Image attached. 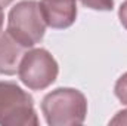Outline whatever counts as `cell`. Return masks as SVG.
I'll use <instances>...</instances> for the list:
<instances>
[{
    "instance_id": "ba28073f",
    "label": "cell",
    "mask_w": 127,
    "mask_h": 126,
    "mask_svg": "<svg viewBox=\"0 0 127 126\" xmlns=\"http://www.w3.org/2000/svg\"><path fill=\"white\" fill-rule=\"evenodd\" d=\"M114 94L121 104L127 105V73H124L114 86Z\"/></svg>"
},
{
    "instance_id": "30bf717a",
    "label": "cell",
    "mask_w": 127,
    "mask_h": 126,
    "mask_svg": "<svg viewBox=\"0 0 127 126\" xmlns=\"http://www.w3.org/2000/svg\"><path fill=\"white\" fill-rule=\"evenodd\" d=\"M118 18H120L121 25L127 30V0L121 3V6H120V9H118Z\"/></svg>"
},
{
    "instance_id": "5b68a950",
    "label": "cell",
    "mask_w": 127,
    "mask_h": 126,
    "mask_svg": "<svg viewBox=\"0 0 127 126\" xmlns=\"http://www.w3.org/2000/svg\"><path fill=\"white\" fill-rule=\"evenodd\" d=\"M40 7L46 25L55 30L68 28L77 19L75 0H41Z\"/></svg>"
},
{
    "instance_id": "3957f363",
    "label": "cell",
    "mask_w": 127,
    "mask_h": 126,
    "mask_svg": "<svg viewBox=\"0 0 127 126\" xmlns=\"http://www.w3.org/2000/svg\"><path fill=\"white\" fill-rule=\"evenodd\" d=\"M0 125H38L32 96L15 82H0Z\"/></svg>"
},
{
    "instance_id": "7a4b0ae2",
    "label": "cell",
    "mask_w": 127,
    "mask_h": 126,
    "mask_svg": "<svg viewBox=\"0 0 127 126\" xmlns=\"http://www.w3.org/2000/svg\"><path fill=\"white\" fill-rule=\"evenodd\" d=\"M46 27L40 1L37 0H22L9 10L6 31L27 49L43 40Z\"/></svg>"
},
{
    "instance_id": "9c48e42d",
    "label": "cell",
    "mask_w": 127,
    "mask_h": 126,
    "mask_svg": "<svg viewBox=\"0 0 127 126\" xmlns=\"http://www.w3.org/2000/svg\"><path fill=\"white\" fill-rule=\"evenodd\" d=\"M109 125H127V110H121L109 120Z\"/></svg>"
},
{
    "instance_id": "52a82bcc",
    "label": "cell",
    "mask_w": 127,
    "mask_h": 126,
    "mask_svg": "<svg viewBox=\"0 0 127 126\" xmlns=\"http://www.w3.org/2000/svg\"><path fill=\"white\" fill-rule=\"evenodd\" d=\"M83 6L93 9V10H112L114 9V0H80Z\"/></svg>"
},
{
    "instance_id": "6da1fadb",
    "label": "cell",
    "mask_w": 127,
    "mask_h": 126,
    "mask_svg": "<svg viewBox=\"0 0 127 126\" xmlns=\"http://www.w3.org/2000/svg\"><path fill=\"white\" fill-rule=\"evenodd\" d=\"M41 113L50 126L83 125L87 116V99L74 88H58L41 101Z\"/></svg>"
},
{
    "instance_id": "7c38bea8",
    "label": "cell",
    "mask_w": 127,
    "mask_h": 126,
    "mask_svg": "<svg viewBox=\"0 0 127 126\" xmlns=\"http://www.w3.org/2000/svg\"><path fill=\"white\" fill-rule=\"evenodd\" d=\"M12 1H13V0H0V6L6 7V6H9V4H10Z\"/></svg>"
},
{
    "instance_id": "277c9868",
    "label": "cell",
    "mask_w": 127,
    "mask_h": 126,
    "mask_svg": "<svg viewBox=\"0 0 127 126\" xmlns=\"http://www.w3.org/2000/svg\"><path fill=\"white\" fill-rule=\"evenodd\" d=\"M59 74V65L53 55L43 49H30L22 57L18 77L31 91H43L55 83Z\"/></svg>"
},
{
    "instance_id": "8992f818",
    "label": "cell",
    "mask_w": 127,
    "mask_h": 126,
    "mask_svg": "<svg viewBox=\"0 0 127 126\" xmlns=\"http://www.w3.org/2000/svg\"><path fill=\"white\" fill-rule=\"evenodd\" d=\"M25 52L27 48L16 42L7 31L0 33V74H16Z\"/></svg>"
},
{
    "instance_id": "8fae6325",
    "label": "cell",
    "mask_w": 127,
    "mask_h": 126,
    "mask_svg": "<svg viewBox=\"0 0 127 126\" xmlns=\"http://www.w3.org/2000/svg\"><path fill=\"white\" fill-rule=\"evenodd\" d=\"M3 22H4V13H3V6H0V33L3 30Z\"/></svg>"
}]
</instances>
